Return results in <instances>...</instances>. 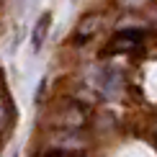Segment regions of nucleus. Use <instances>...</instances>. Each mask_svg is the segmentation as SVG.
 Segmentation results:
<instances>
[{
  "label": "nucleus",
  "instance_id": "nucleus-3",
  "mask_svg": "<svg viewBox=\"0 0 157 157\" xmlns=\"http://www.w3.org/2000/svg\"><path fill=\"white\" fill-rule=\"evenodd\" d=\"M13 157H18V155H13Z\"/></svg>",
  "mask_w": 157,
  "mask_h": 157
},
{
  "label": "nucleus",
  "instance_id": "nucleus-1",
  "mask_svg": "<svg viewBox=\"0 0 157 157\" xmlns=\"http://www.w3.org/2000/svg\"><path fill=\"white\" fill-rule=\"evenodd\" d=\"M142 41V31H119L111 36V41L103 47V57L106 54H124V52L136 49V44Z\"/></svg>",
  "mask_w": 157,
  "mask_h": 157
},
{
  "label": "nucleus",
  "instance_id": "nucleus-2",
  "mask_svg": "<svg viewBox=\"0 0 157 157\" xmlns=\"http://www.w3.org/2000/svg\"><path fill=\"white\" fill-rule=\"evenodd\" d=\"M49 26H52V13H41L39 21L34 26V34H31V44H34V52H39L47 41V34H49Z\"/></svg>",
  "mask_w": 157,
  "mask_h": 157
}]
</instances>
